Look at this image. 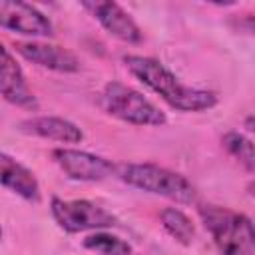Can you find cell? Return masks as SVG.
<instances>
[{
	"instance_id": "obj_10",
	"label": "cell",
	"mask_w": 255,
	"mask_h": 255,
	"mask_svg": "<svg viewBox=\"0 0 255 255\" xmlns=\"http://www.w3.org/2000/svg\"><path fill=\"white\" fill-rule=\"evenodd\" d=\"M16 52L28 62L54 70V72H78L80 70V60L62 46L42 44V42H20L16 44Z\"/></svg>"
},
{
	"instance_id": "obj_16",
	"label": "cell",
	"mask_w": 255,
	"mask_h": 255,
	"mask_svg": "<svg viewBox=\"0 0 255 255\" xmlns=\"http://www.w3.org/2000/svg\"><path fill=\"white\" fill-rule=\"evenodd\" d=\"M245 126H247V131H253V118H251V116L247 118V122H245Z\"/></svg>"
},
{
	"instance_id": "obj_5",
	"label": "cell",
	"mask_w": 255,
	"mask_h": 255,
	"mask_svg": "<svg viewBox=\"0 0 255 255\" xmlns=\"http://www.w3.org/2000/svg\"><path fill=\"white\" fill-rule=\"evenodd\" d=\"M50 209H52L54 221L68 233L100 231V229L114 227L118 221L108 209L88 199L64 201L60 197H52Z\"/></svg>"
},
{
	"instance_id": "obj_11",
	"label": "cell",
	"mask_w": 255,
	"mask_h": 255,
	"mask_svg": "<svg viewBox=\"0 0 255 255\" xmlns=\"http://www.w3.org/2000/svg\"><path fill=\"white\" fill-rule=\"evenodd\" d=\"M20 129L24 133H32V135L62 141V143H80L84 139V133L76 124L64 118H56V116L28 118L20 122Z\"/></svg>"
},
{
	"instance_id": "obj_9",
	"label": "cell",
	"mask_w": 255,
	"mask_h": 255,
	"mask_svg": "<svg viewBox=\"0 0 255 255\" xmlns=\"http://www.w3.org/2000/svg\"><path fill=\"white\" fill-rule=\"evenodd\" d=\"M82 8H86L100 24L102 28L112 34L114 38L128 42V44H139L141 32L133 18L116 2H82Z\"/></svg>"
},
{
	"instance_id": "obj_7",
	"label": "cell",
	"mask_w": 255,
	"mask_h": 255,
	"mask_svg": "<svg viewBox=\"0 0 255 255\" xmlns=\"http://www.w3.org/2000/svg\"><path fill=\"white\" fill-rule=\"evenodd\" d=\"M0 26L24 36H50L52 22L44 12L26 2L0 0Z\"/></svg>"
},
{
	"instance_id": "obj_2",
	"label": "cell",
	"mask_w": 255,
	"mask_h": 255,
	"mask_svg": "<svg viewBox=\"0 0 255 255\" xmlns=\"http://www.w3.org/2000/svg\"><path fill=\"white\" fill-rule=\"evenodd\" d=\"M199 217L221 255H255V233L247 215L229 207L201 205Z\"/></svg>"
},
{
	"instance_id": "obj_17",
	"label": "cell",
	"mask_w": 255,
	"mask_h": 255,
	"mask_svg": "<svg viewBox=\"0 0 255 255\" xmlns=\"http://www.w3.org/2000/svg\"><path fill=\"white\" fill-rule=\"evenodd\" d=\"M0 237H2V229H0Z\"/></svg>"
},
{
	"instance_id": "obj_1",
	"label": "cell",
	"mask_w": 255,
	"mask_h": 255,
	"mask_svg": "<svg viewBox=\"0 0 255 255\" xmlns=\"http://www.w3.org/2000/svg\"><path fill=\"white\" fill-rule=\"evenodd\" d=\"M126 68L143 86L155 92L163 102L179 112H203L217 104V96L207 90L189 88L181 84L161 62L147 56H126Z\"/></svg>"
},
{
	"instance_id": "obj_6",
	"label": "cell",
	"mask_w": 255,
	"mask_h": 255,
	"mask_svg": "<svg viewBox=\"0 0 255 255\" xmlns=\"http://www.w3.org/2000/svg\"><path fill=\"white\" fill-rule=\"evenodd\" d=\"M52 157L58 167L76 181H102L116 171V165L110 159L82 149L56 147L52 151Z\"/></svg>"
},
{
	"instance_id": "obj_4",
	"label": "cell",
	"mask_w": 255,
	"mask_h": 255,
	"mask_svg": "<svg viewBox=\"0 0 255 255\" xmlns=\"http://www.w3.org/2000/svg\"><path fill=\"white\" fill-rule=\"evenodd\" d=\"M100 102L110 116L133 126H163L167 122L165 114L155 108L143 94L120 82L106 84Z\"/></svg>"
},
{
	"instance_id": "obj_3",
	"label": "cell",
	"mask_w": 255,
	"mask_h": 255,
	"mask_svg": "<svg viewBox=\"0 0 255 255\" xmlns=\"http://www.w3.org/2000/svg\"><path fill=\"white\" fill-rule=\"evenodd\" d=\"M120 177L131 187L155 193L177 203H193L197 197L195 187L181 173L169 171L153 163H128L120 167Z\"/></svg>"
},
{
	"instance_id": "obj_12",
	"label": "cell",
	"mask_w": 255,
	"mask_h": 255,
	"mask_svg": "<svg viewBox=\"0 0 255 255\" xmlns=\"http://www.w3.org/2000/svg\"><path fill=\"white\" fill-rule=\"evenodd\" d=\"M0 185L6 189L14 191L16 195L28 199V201H38L40 199V185L34 173L16 161L12 155L0 151Z\"/></svg>"
},
{
	"instance_id": "obj_8",
	"label": "cell",
	"mask_w": 255,
	"mask_h": 255,
	"mask_svg": "<svg viewBox=\"0 0 255 255\" xmlns=\"http://www.w3.org/2000/svg\"><path fill=\"white\" fill-rule=\"evenodd\" d=\"M0 96L24 110H38V100L28 88L26 76L16 58L0 44Z\"/></svg>"
},
{
	"instance_id": "obj_15",
	"label": "cell",
	"mask_w": 255,
	"mask_h": 255,
	"mask_svg": "<svg viewBox=\"0 0 255 255\" xmlns=\"http://www.w3.org/2000/svg\"><path fill=\"white\" fill-rule=\"evenodd\" d=\"M223 147L251 173L255 169V153H253V143L249 137H245L239 131H227L223 135Z\"/></svg>"
},
{
	"instance_id": "obj_14",
	"label": "cell",
	"mask_w": 255,
	"mask_h": 255,
	"mask_svg": "<svg viewBox=\"0 0 255 255\" xmlns=\"http://www.w3.org/2000/svg\"><path fill=\"white\" fill-rule=\"evenodd\" d=\"M84 247L100 255H131V245L106 231H96L84 239Z\"/></svg>"
},
{
	"instance_id": "obj_13",
	"label": "cell",
	"mask_w": 255,
	"mask_h": 255,
	"mask_svg": "<svg viewBox=\"0 0 255 255\" xmlns=\"http://www.w3.org/2000/svg\"><path fill=\"white\" fill-rule=\"evenodd\" d=\"M159 219H161L163 229H165L175 241H179L181 245H189V243L193 241V237H195V227H193L191 219H189L183 211H179L177 207H165V209H161Z\"/></svg>"
}]
</instances>
